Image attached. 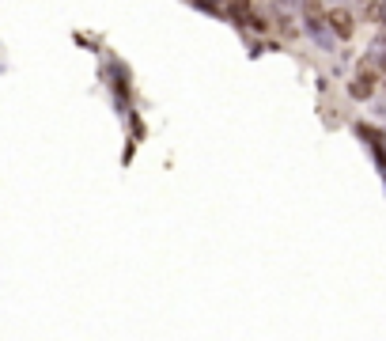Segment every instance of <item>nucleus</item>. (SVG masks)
<instances>
[{"label": "nucleus", "mask_w": 386, "mask_h": 341, "mask_svg": "<svg viewBox=\"0 0 386 341\" xmlns=\"http://www.w3.org/2000/svg\"><path fill=\"white\" fill-rule=\"evenodd\" d=\"M300 12H303V23H307V30H311V38H314V42H318V46H322V50H334V38H337V30L329 27V19L322 23V12H318L314 4H303Z\"/></svg>", "instance_id": "f257e3e1"}, {"label": "nucleus", "mask_w": 386, "mask_h": 341, "mask_svg": "<svg viewBox=\"0 0 386 341\" xmlns=\"http://www.w3.org/2000/svg\"><path fill=\"white\" fill-rule=\"evenodd\" d=\"M326 19H329V27L337 30V42H348L352 30H356V27H352V16L345 12V8H334V12H329Z\"/></svg>", "instance_id": "f03ea898"}, {"label": "nucleus", "mask_w": 386, "mask_h": 341, "mask_svg": "<svg viewBox=\"0 0 386 341\" xmlns=\"http://www.w3.org/2000/svg\"><path fill=\"white\" fill-rule=\"evenodd\" d=\"M363 19H371V23H386V0H371Z\"/></svg>", "instance_id": "7ed1b4c3"}, {"label": "nucleus", "mask_w": 386, "mask_h": 341, "mask_svg": "<svg viewBox=\"0 0 386 341\" xmlns=\"http://www.w3.org/2000/svg\"><path fill=\"white\" fill-rule=\"evenodd\" d=\"M231 19H235V23L250 19V0H231Z\"/></svg>", "instance_id": "20e7f679"}, {"label": "nucleus", "mask_w": 386, "mask_h": 341, "mask_svg": "<svg viewBox=\"0 0 386 341\" xmlns=\"http://www.w3.org/2000/svg\"><path fill=\"white\" fill-rule=\"evenodd\" d=\"M201 12H208V16H220V8H216V0H193Z\"/></svg>", "instance_id": "39448f33"}, {"label": "nucleus", "mask_w": 386, "mask_h": 341, "mask_svg": "<svg viewBox=\"0 0 386 341\" xmlns=\"http://www.w3.org/2000/svg\"><path fill=\"white\" fill-rule=\"evenodd\" d=\"M280 4H288V8H295V4H300V8H303V0H280Z\"/></svg>", "instance_id": "423d86ee"}]
</instances>
